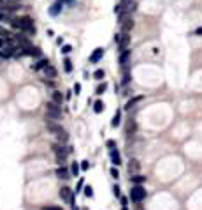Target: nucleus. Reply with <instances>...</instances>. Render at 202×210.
I'll return each mask as SVG.
<instances>
[{
    "label": "nucleus",
    "instance_id": "1",
    "mask_svg": "<svg viewBox=\"0 0 202 210\" xmlns=\"http://www.w3.org/2000/svg\"><path fill=\"white\" fill-rule=\"evenodd\" d=\"M9 25L14 30H20V32H28V34H33V32H35L33 21H32L28 16H25V18H11Z\"/></svg>",
    "mask_w": 202,
    "mask_h": 210
},
{
    "label": "nucleus",
    "instance_id": "2",
    "mask_svg": "<svg viewBox=\"0 0 202 210\" xmlns=\"http://www.w3.org/2000/svg\"><path fill=\"white\" fill-rule=\"evenodd\" d=\"M46 115L49 120H60L62 118V108L58 104H55L53 101H49L46 104Z\"/></svg>",
    "mask_w": 202,
    "mask_h": 210
},
{
    "label": "nucleus",
    "instance_id": "3",
    "mask_svg": "<svg viewBox=\"0 0 202 210\" xmlns=\"http://www.w3.org/2000/svg\"><path fill=\"white\" fill-rule=\"evenodd\" d=\"M148 196V192H146V189L142 187V185H134L130 189V200L134 201V203H141V201H144V198Z\"/></svg>",
    "mask_w": 202,
    "mask_h": 210
},
{
    "label": "nucleus",
    "instance_id": "4",
    "mask_svg": "<svg viewBox=\"0 0 202 210\" xmlns=\"http://www.w3.org/2000/svg\"><path fill=\"white\" fill-rule=\"evenodd\" d=\"M53 150H55V156H56V161H58V166H63L65 159L69 156V148L63 147V145H55Z\"/></svg>",
    "mask_w": 202,
    "mask_h": 210
},
{
    "label": "nucleus",
    "instance_id": "5",
    "mask_svg": "<svg viewBox=\"0 0 202 210\" xmlns=\"http://www.w3.org/2000/svg\"><path fill=\"white\" fill-rule=\"evenodd\" d=\"M130 58H132V53L130 50H125V51L120 53V64L123 69H127L128 67V64H130Z\"/></svg>",
    "mask_w": 202,
    "mask_h": 210
},
{
    "label": "nucleus",
    "instance_id": "6",
    "mask_svg": "<svg viewBox=\"0 0 202 210\" xmlns=\"http://www.w3.org/2000/svg\"><path fill=\"white\" fill-rule=\"evenodd\" d=\"M102 57H104V48H97L90 55V64H97L99 60H102Z\"/></svg>",
    "mask_w": 202,
    "mask_h": 210
},
{
    "label": "nucleus",
    "instance_id": "7",
    "mask_svg": "<svg viewBox=\"0 0 202 210\" xmlns=\"http://www.w3.org/2000/svg\"><path fill=\"white\" fill-rule=\"evenodd\" d=\"M62 11H63V4H62V2H55L49 7V14L51 16H58Z\"/></svg>",
    "mask_w": 202,
    "mask_h": 210
},
{
    "label": "nucleus",
    "instance_id": "8",
    "mask_svg": "<svg viewBox=\"0 0 202 210\" xmlns=\"http://www.w3.org/2000/svg\"><path fill=\"white\" fill-rule=\"evenodd\" d=\"M139 168H141V162H139L137 159H132L130 164H128V173H130V175H137Z\"/></svg>",
    "mask_w": 202,
    "mask_h": 210
},
{
    "label": "nucleus",
    "instance_id": "9",
    "mask_svg": "<svg viewBox=\"0 0 202 210\" xmlns=\"http://www.w3.org/2000/svg\"><path fill=\"white\" fill-rule=\"evenodd\" d=\"M42 73H44V78H48V80H53V78H56V69H55L53 65H48V67H44V69H42Z\"/></svg>",
    "mask_w": 202,
    "mask_h": 210
},
{
    "label": "nucleus",
    "instance_id": "10",
    "mask_svg": "<svg viewBox=\"0 0 202 210\" xmlns=\"http://www.w3.org/2000/svg\"><path fill=\"white\" fill-rule=\"evenodd\" d=\"M69 175H71V171L65 168V166H58V168H56V177H58V179L67 180L69 179Z\"/></svg>",
    "mask_w": 202,
    "mask_h": 210
},
{
    "label": "nucleus",
    "instance_id": "11",
    "mask_svg": "<svg viewBox=\"0 0 202 210\" xmlns=\"http://www.w3.org/2000/svg\"><path fill=\"white\" fill-rule=\"evenodd\" d=\"M121 9L130 12V11L135 9V0H121Z\"/></svg>",
    "mask_w": 202,
    "mask_h": 210
},
{
    "label": "nucleus",
    "instance_id": "12",
    "mask_svg": "<svg viewBox=\"0 0 202 210\" xmlns=\"http://www.w3.org/2000/svg\"><path fill=\"white\" fill-rule=\"evenodd\" d=\"M74 194H76V192H74ZM74 194H72V191L69 189V187H62L60 189V198L63 201H71V198L74 196Z\"/></svg>",
    "mask_w": 202,
    "mask_h": 210
},
{
    "label": "nucleus",
    "instance_id": "13",
    "mask_svg": "<svg viewBox=\"0 0 202 210\" xmlns=\"http://www.w3.org/2000/svg\"><path fill=\"white\" fill-rule=\"evenodd\" d=\"M128 44H130V35H127V34H121L120 44H118V46H120V50H121V51H125Z\"/></svg>",
    "mask_w": 202,
    "mask_h": 210
},
{
    "label": "nucleus",
    "instance_id": "14",
    "mask_svg": "<svg viewBox=\"0 0 202 210\" xmlns=\"http://www.w3.org/2000/svg\"><path fill=\"white\" fill-rule=\"evenodd\" d=\"M111 161H112L114 166H120L121 164V156H120L118 150H111Z\"/></svg>",
    "mask_w": 202,
    "mask_h": 210
},
{
    "label": "nucleus",
    "instance_id": "15",
    "mask_svg": "<svg viewBox=\"0 0 202 210\" xmlns=\"http://www.w3.org/2000/svg\"><path fill=\"white\" fill-rule=\"evenodd\" d=\"M48 65H49V60H48V58H40V60H37V64L33 65V69H35V71H42V69L48 67Z\"/></svg>",
    "mask_w": 202,
    "mask_h": 210
},
{
    "label": "nucleus",
    "instance_id": "16",
    "mask_svg": "<svg viewBox=\"0 0 202 210\" xmlns=\"http://www.w3.org/2000/svg\"><path fill=\"white\" fill-rule=\"evenodd\" d=\"M142 99H144L142 95H137V97H134V99H130V101H128V103L125 104V110H132V108H134V106L137 104V103H141Z\"/></svg>",
    "mask_w": 202,
    "mask_h": 210
},
{
    "label": "nucleus",
    "instance_id": "17",
    "mask_svg": "<svg viewBox=\"0 0 202 210\" xmlns=\"http://www.w3.org/2000/svg\"><path fill=\"white\" fill-rule=\"evenodd\" d=\"M0 37H2V39H5V41H14V39H12L14 35H12L7 28H4V27H0Z\"/></svg>",
    "mask_w": 202,
    "mask_h": 210
},
{
    "label": "nucleus",
    "instance_id": "18",
    "mask_svg": "<svg viewBox=\"0 0 202 210\" xmlns=\"http://www.w3.org/2000/svg\"><path fill=\"white\" fill-rule=\"evenodd\" d=\"M132 184L134 185H142L144 182H146V177H142V175H134V177H130Z\"/></svg>",
    "mask_w": 202,
    "mask_h": 210
},
{
    "label": "nucleus",
    "instance_id": "19",
    "mask_svg": "<svg viewBox=\"0 0 202 210\" xmlns=\"http://www.w3.org/2000/svg\"><path fill=\"white\" fill-rule=\"evenodd\" d=\"M23 53H25V55H30V57H40V50L39 48H33V46H30L28 50H23Z\"/></svg>",
    "mask_w": 202,
    "mask_h": 210
},
{
    "label": "nucleus",
    "instance_id": "20",
    "mask_svg": "<svg viewBox=\"0 0 202 210\" xmlns=\"http://www.w3.org/2000/svg\"><path fill=\"white\" fill-rule=\"evenodd\" d=\"M120 124H121V111H116L114 116H112V120H111V126L112 127H118Z\"/></svg>",
    "mask_w": 202,
    "mask_h": 210
},
{
    "label": "nucleus",
    "instance_id": "21",
    "mask_svg": "<svg viewBox=\"0 0 202 210\" xmlns=\"http://www.w3.org/2000/svg\"><path fill=\"white\" fill-rule=\"evenodd\" d=\"M53 103L58 104V106H62V103H63V95H62L60 92H53Z\"/></svg>",
    "mask_w": 202,
    "mask_h": 210
},
{
    "label": "nucleus",
    "instance_id": "22",
    "mask_svg": "<svg viewBox=\"0 0 202 210\" xmlns=\"http://www.w3.org/2000/svg\"><path fill=\"white\" fill-rule=\"evenodd\" d=\"M79 171H81L79 162H72V166H71V173L74 175V177H77V175H79Z\"/></svg>",
    "mask_w": 202,
    "mask_h": 210
},
{
    "label": "nucleus",
    "instance_id": "23",
    "mask_svg": "<svg viewBox=\"0 0 202 210\" xmlns=\"http://www.w3.org/2000/svg\"><path fill=\"white\" fill-rule=\"evenodd\" d=\"M134 133H135V122H134V120H130V122H128V126H127V134H128V136H132Z\"/></svg>",
    "mask_w": 202,
    "mask_h": 210
},
{
    "label": "nucleus",
    "instance_id": "24",
    "mask_svg": "<svg viewBox=\"0 0 202 210\" xmlns=\"http://www.w3.org/2000/svg\"><path fill=\"white\" fill-rule=\"evenodd\" d=\"M11 18H12L11 14H7V12H2V11H0V23H9Z\"/></svg>",
    "mask_w": 202,
    "mask_h": 210
},
{
    "label": "nucleus",
    "instance_id": "25",
    "mask_svg": "<svg viewBox=\"0 0 202 210\" xmlns=\"http://www.w3.org/2000/svg\"><path fill=\"white\" fill-rule=\"evenodd\" d=\"M93 111H95V113H100V111H104V103H102V101H97V103L93 104Z\"/></svg>",
    "mask_w": 202,
    "mask_h": 210
},
{
    "label": "nucleus",
    "instance_id": "26",
    "mask_svg": "<svg viewBox=\"0 0 202 210\" xmlns=\"http://www.w3.org/2000/svg\"><path fill=\"white\" fill-rule=\"evenodd\" d=\"M63 69H65V73H72V62L69 58L63 60Z\"/></svg>",
    "mask_w": 202,
    "mask_h": 210
},
{
    "label": "nucleus",
    "instance_id": "27",
    "mask_svg": "<svg viewBox=\"0 0 202 210\" xmlns=\"http://www.w3.org/2000/svg\"><path fill=\"white\" fill-rule=\"evenodd\" d=\"M56 136H58V139H60V141H67V139H69V134H67V133H65L63 129L56 133Z\"/></svg>",
    "mask_w": 202,
    "mask_h": 210
},
{
    "label": "nucleus",
    "instance_id": "28",
    "mask_svg": "<svg viewBox=\"0 0 202 210\" xmlns=\"http://www.w3.org/2000/svg\"><path fill=\"white\" fill-rule=\"evenodd\" d=\"M109 173H111V177H112L114 180H118V179H120V171H118V168H116V166H112Z\"/></svg>",
    "mask_w": 202,
    "mask_h": 210
},
{
    "label": "nucleus",
    "instance_id": "29",
    "mask_svg": "<svg viewBox=\"0 0 202 210\" xmlns=\"http://www.w3.org/2000/svg\"><path fill=\"white\" fill-rule=\"evenodd\" d=\"M84 196H86V198H91V196H93V187H91V185H84Z\"/></svg>",
    "mask_w": 202,
    "mask_h": 210
},
{
    "label": "nucleus",
    "instance_id": "30",
    "mask_svg": "<svg viewBox=\"0 0 202 210\" xmlns=\"http://www.w3.org/2000/svg\"><path fill=\"white\" fill-rule=\"evenodd\" d=\"M104 76H106V73H104L102 69H97V71L93 73V78H95V80H102Z\"/></svg>",
    "mask_w": 202,
    "mask_h": 210
},
{
    "label": "nucleus",
    "instance_id": "31",
    "mask_svg": "<svg viewBox=\"0 0 202 210\" xmlns=\"http://www.w3.org/2000/svg\"><path fill=\"white\" fill-rule=\"evenodd\" d=\"M106 88H107V83H102V85H99V87H97V92H95V94H104V92H106Z\"/></svg>",
    "mask_w": 202,
    "mask_h": 210
},
{
    "label": "nucleus",
    "instance_id": "32",
    "mask_svg": "<svg viewBox=\"0 0 202 210\" xmlns=\"http://www.w3.org/2000/svg\"><path fill=\"white\" fill-rule=\"evenodd\" d=\"M106 147L111 148V150H114V147H116V141H114V139H107V141H106Z\"/></svg>",
    "mask_w": 202,
    "mask_h": 210
},
{
    "label": "nucleus",
    "instance_id": "33",
    "mask_svg": "<svg viewBox=\"0 0 202 210\" xmlns=\"http://www.w3.org/2000/svg\"><path fill=\"white\" fill-rule=\"evenodd\" d=\"M81 169H83V171H86V169L90 168V162H88V161H81Z\"/></svg>",
    "mask_w": 202,
    "mask_h": 210
},
{
    "label": "nucleus",
    "instance_id": "34",
    "mask_svg": "<svg viewBox=\"0 0 202 210\" xmlns=\"http://www.w3.org/2000/svg\"><path fill=\"white\" fill-rule=\"evenodd\" d=\"M120 185H114V187H112V194H114V196H116V198H120Z\"/></svg>",
    "mask_w": 202,
    "mask_h": 210
},
{
    "label": "nucleus",
    "instance_id": "35",
    "mask_svg": "<svg viewBox=\"0 0 202 210\" xmlns=\"http://www.w3.org/2000/svg\"><path fill=\"white\" fill-rule=\"evenodd\" d=\"M62 51L65 53V55H67V53H71L72 51V46H71V44H65V46L62 48Z\"/></svg>",
    "mask_w": 202,
    "mask_h": 210
},
{
    "label": "nucleus",
    "instance_id": "36",
    "mask_svg": "<svg viewBox=\"0 0 202 210\" xmlns=\"http://www.w3.org/2000/svg\"><path fill=\"white\" fill-rule=\"evenodd\" d=\"M40 210H63L62 207H56V205H53V207H42Z\"/></svg>",
    "mask_w": 202,
    "mask_h": 210
},
{
    "label": "nucleus",
    "instance_id": "37",
    "mask_svg": "<svg viewBox=\"0 0 202 210\" xmlns=\"http://www.w3.org/2000/svg\"><path fill=\"white\" fill-rule=\"evenodd\" d=\"M130 80H132V76H130V74H128V73H125V76H123V83L127 85V83H128V81H130Z\"/></svg>",
    "mask_w": 202,
    "mask_h": 210
},
{
    "label": "nucleus",
    "instance_id": "38",
    "mask_svg": "<svg viewBox=\"0 0 202 210\" xmlns=\"http://www.w3.org/2000/svg\"><path fill=\"white\" fill-rule=\"evenodd\" d=\"M74 90H76L74 94L77 95V94H79V90H81V85H79V83H76V85H74Z\"/></svg>",
    "mask_w": 202,
    "mask_h": 210
},
{
    "label": "nucleus",
    "instance_id": "39",
    "mask_svg": "<svg viewBox=\"0 0 202 210\" xmlns=\"http://www.w3.org/2000/svg\"><path fill=\"white\" fill-rule=\"evenodd\" d=\"M195 35H202V27H199V28L195 30Z\"/></svg>",
    "mask_w": 202,
    "mask_h": 210
},
{
    "label": "nucleus",
    "instance_id": "40",
    "mask_svg": "<svg viewBox=\"0 0 202 210\" xmlns=\"http://www.w3.org/2000/svg\"><path fill=\"white\" fill-rule=\"evenodd\" d=\"M58 2H62V4H72L74 0H58Z\"/></svg>",
    "mask_w": 202,
    "mask_h": 210
},
{
    "label": "nucleus",
    "instance_id": "41",
    "mask_svg": "<svg viewBox=\"0 0 202 210\" xmlns=\"http://www.w3.org/2000/svg\"><path fill=\"white\" fill-rule=\"evenodd\" d=\"M56 44H58V46H60V44H63V39H62V37H58V39H56Z\"/></svg>",
    "mask_w": 202,
    "mask_h": 210
},
{
    "label": "nucleus",
    "instance_id": "42",
    "mask_svg": "<svg viewBox=\"0 0 202 210\" xmlns=\"http://www.w3.org/2000/svg\"><path fill=\"white\" fill-rule=\"evenodd\" d=\"M121 210H128V207H127V205H123V208Z\"/></svg>",
    "mask_w": 202,
    "mask_h": 210
},
{
    "label": "nucleus",
    "instance_id": "43",
    "mask_svg": "<svg viewBox=\"0 0 202 210\" xmlns=\"http://www.w3.org/2000/svg\"><path fill=\"white\" fill-rule=\"evenodd\" d=\"M72 210H79V208H77V207H76V205H74V207H72Z\"/></svg>",
    "mask_w": 202,
    "mask_h": 210
},
{
    "label": "nucleus",
    "instance_id": "44",
    "mask_svg": "<svg viewBox=\"0 0 202 210\" xmlns=\"http://www.w3.org/2000/svg\"><path fill=\"white\" fill-rule=\"evenodd\" d=\"M0 60H2V53H0Z\"/></svg>",
    "mask_w": 202,
    "mask_h": 210
},
{
    "label": "nucleus",
    "instance_id": "45",
    "mask_svg": "<svg viewBox=\"0 0 202 210\" xmlns=\"http://www.w3.org/2000/svg\"><path fill=\"white\" fill-rule=\"evenodd\" d=\"M9 2H16V0H9Z\"/></svg>",
    "mask_w": 202,
    "mask_h": 210
}]
</instances>
